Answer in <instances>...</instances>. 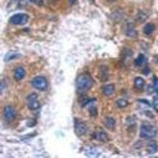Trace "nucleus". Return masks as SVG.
<instances>
[{
	"label": "nucleus",
	"mask_w": 158,
	"mask_h": 158,
	"mask_svg": "<svg viewBox=\"0 0 158 158\" xmlns=\"http://www.w3.org/2000/svg\"><path fill=\"white\" fill-rule=\"evenodd\" d=\"M153 87H154L156 92L158 93V78H157V77H154V82H153Z\"/></svg>",
	"instance_id": "5701e85b"
},
{
	"label": "nucleus",
	"mask_w": 158,
	"mask_h": 158,
	"mask_svg": "<svg viewBox=\"0 0 158 158\" xmlns=\"http://www.w3.org/2000/svg\"><path fill=\"white\" fill-rule=\"evenodd\" d=\"M3 116L6 122H13L16 118V110L11 105H6L3 110Z\"/></svg>",
	"instance_id": "39448f33"
},
{
	"label": "nucleus",
	"mask_w": 158,
	"mask_h": 158,
	"mask_svg": "<svg viewBox=\"0 0 158 158\" xmlns=\"http://www.w3.org/2000/svg\"><path fill=\"white\" fill-rule=\"evenodd\" d=\"M39 2H40V4H43V0H39Z\"/></svg>",
	"instance_id": "c85d7f7f"
},
{
	"label": "nucleus",
	"mask_w": 158,
	"mask_h": 158,
	"mask_svg": "<svg viewBox=\"0 0 158 158\" xmlns=\"http://www.w3.org/2000/svg\"><path fill=\"white\" fill-rule=\"evenodd\" d=\"M20 57V54L17 52H11V54H8L5 56V61H9V60H14V58H19Z\"/></svg>",
	"instance_id": "a211bd4d"
},
{
	"label": "nucleus",
	"mask_w": 158,
	"mask_h": 158,
	"mask_svg": "<svg viewBox=\"0 0 158 158\" xmlns=\"http://www.w3.org/2000/svg\"><path fill=\"white\" fill-rule=\"evenodd\" d=\"M28 106L31 111H36L40 108V101H39V96L36 93H31L28 96Z\"/></svg>",
	"instance_id": "423d86ee"
},
{
	"label": "nucleus",
	"mask_w": 158,
	"mask_h": 158,
	"mask_svg": "<svg viewBox=\"0 0 158 158\" xmlns=\"http://www.w3.org/2000/svg\"><path fill=\"white\" fill-rule=\"evenodd\" d=\"M88 112H90V116H92V117L97 116V107H95V106H93V107H91Z\"/></svg>",
	"instance_id": "412c9836"
},
{
	"label": "nucleus",
	"mask_w": 158,
	"mask_h": 158,
	"mask_svg": "<svg viewBox=\"0 0 158 158\" xmlns=\"http://www.w3.org/2000/svg\"><path fill=\"white\" fill-rule=\"evenodd\" d=\"M152 106H153V108H154L156 111H158V96H156V97L153 98V101H152Z\"/></svg>",
	"instance_id": "aec40b11"
},
{
	"label": "nucleus",
	"mask_w": 158,
	"mask_h": 158,
	"mask_svg": "<svg viewBox=\"0 0 158 158\" xmlns=\"http://www.w3.org/2000/svg\"><path fill=\"white\" fill-rule=\"evenodd\" d=\"M137 17H138V20H140V21H145L147 19V14H145L143 11H140V13H138V15H137Z\"/></svg>",
	"instance_id": "6ab92c4d"
},
{
	"label": "nucleus",
	"mask_w": 158,
	"mask_h": 158,
	"mask_svg": "<svg viewBox=\"0 0 158 158\" xmlns=\"http://www.w3.org/2000/svg\"><path fill=\"white\" fill-rule=\"evenodd\" d=\"M147 151H148V153H156L157 151H158V146H157V143L156 142H149V145L147 146Z\"/></svg>",
	"instance_id": "2eb2a0df"
},
{
	"label": "nucleus",
	"mask_w": 158,
	"mask_h": 158,
	"mask_svg": "<svg viewBox=\"0 0 158 158\" xmlns=\"http://www.w3.org/2000/svg\"><path fill=\"white\" fill-rule=\"evenodd\" d=\"M143 73H145V75H148V73H149V67H148V66H146V67H145Z\"/></svg>",
	"instance_id": "b1692460"
},
{
	"label": "nucleus",
	"mask_w": 158,
	"mask_h": 158,
	"mask_svg": "<svg viewBox=\"0 0 158 158\" xmlns=\"http://www.w3.org/2000/svg\"><path fill=\"white\" fill-rule=\"evenodd\" d=\"M69 2H70L71 4H75V3H76V0H69Z\"/></svg>",
	"instance_id": "bb28decb"
},
{
	"label": "nucleus",
	"mask_w": 158,
	"mask_h": 158,
	"mask_svg": "<svg viewBox=\"0 0 158 158\" xmlns=\"http://www.w3.org/2000/svg\"><path fill=\"white\" fill-rule=\"evenodd\" d=\"M76 86H77L78 92H86L87 90H90V88L93 86L92 77H91L88 73H81L80 76L77 77Z\"/></svg>",
	"instance_id": "f257e3e1"
},
{
	"label": "nucleus",
	"mask_w": 158,
	"mask_h": 158,
	"mask_svg": "<svg viewBox=\"0 0 158 158\" xmlns=\"http://www.w3.org/2000/svg\"><path fill=\"white\" fill-rule=\"evenodd\" d=\"M126 35L127 36H130V37H134V36H137V31H136V29H134V24L133 23H128L127 25H126Z\"/></svg>",
	"instance_id": "9b49d317"
},
{
	"label": "nucleus",
	"mask_w": 158,
	"mask_h": 158,
	"mask_svg": "<svg viewBox=\"0 0 158 158\" xmlns=\"http://www.w3.org/2000/svg\"><path fill=\"white\" fill-rule=\"evenodd\" d=\"M145 61H146V57H145V55H140L137 58H136V61H134V65L136 66H142L143 64H145Z\"/></svg>",
	"instance_id": "f3484780"
},
{
	"label": "nucleus",
	"mask_w": 158,
	"mask_h": 158,
	"mask_svg": "<svg viewBox=\"0 0 158 158\" xmlns=\"http://www.w3.org/2000/svg\"><path fill=\"white\" fill-rule=\"evenodd\" d=\"M140 136L145 140H152L157 136V128L149 123H142L140 128Z\"/></svg>",
	"instance_id": "f03ea898"
},
{
	"label": "nucleus",
	"mask_w": 158,
	"mask_h": 158,
	"mask_svg": "<svg viewBox=\"0 0 158 158\" xmlns=\"http://www.w3.org/2000/svg\"><path fill=\"white\" fill-rule=\"evenodd\" d=\"M115 85L113 84H107L102 87V93L106 96V97H112L115 95Z\"/></svg>",
	"instance_id": "9d476101"
},
{
	"label": "nucleus",
	"mask_w": 158,
	"mask_h": 158,
	"mask_svg": "<svg viewBox=\"0 0 158 158\" xmlns=\"http://www.w3.org/2000/svg\"><path fill=\"white\" fill-rule=\"evenodd\" d=\"M75 131H76V133L78 136H84V134L87 133L88 128H87L85 122H82L80 120H75Z\"/></svg>",
	"instance_id": "0eeeda50"
},
{
	"label": "nucleus",
	"mask_w": 158,
	"mask_h": 158,
	"mask_svg": "<svg viewBox=\"0 0 158 158\" xmlns=\"http://www.w3.org/2000/svg\"><path fill=\"white\" fill-rule=\"evenodd\" d=\"M29 2H31V3H34V4H40V2H39V0H29Z\"/></svg>",
	"instance_id": "a878e982"
},
{
	"label": "nucleus",
	"mask_w": 158,
	"mask_h": 158,
	"mask_svg": "<svg viewBox=\"0 0 158 158\" xmlns=\"http://www.w3.org/2000/svg\"><path fill=\"white\" fill-rule=\"evenodd\" d=\"M146 85V81L143 80L142 77H136L134 78V88L136 90H142Z\"/></svg>",
	"instance_id": "f8f14e48"
},
{
	"label": "nucleus",
	"mask_w": 158,
	"mask_h": 158,
	"mask_svg": "<svg viewBox=\"0 0 158 158\" xmlns=\"http://www.w3.org/2000/svg\"><path fill=\"white\" fill-rule=\"evenodd\" d=\"M25 75H26V71L24 67H21V66L15 67V70H14V80L15 81H21L25 77Z\"/></svg>",
	"instance_id": "1a4fd4ad"
},
{
	"label": "nucleus",
	"mask_w": 158,
	"mask_h": 158,
	"mask_svg": "<svg viewBox=\"0 0 158 158\" xmlns=\"http://www.w3.org/2000/svg\"><path fill=\"white\" fill-rule=\"evenodd\" d=\"M116 105H117V107H120V108H125V107L128 106V101L125 100V98H118V100L116 101Z\"/></svg>",
	"instance_id": "dca6fc26"
},
{
	"label": "nucleus",
	"mask_w": 158,
	"mask_h": 158,
	"mask_svg": "<svg viewBox=\"0 0 158 158\" xmlns=\"http://www.w3.org/2000/svg\"><path fill=\"white\" fill-rule=\"evenodd\" d=\"M154 30H156V25H154V24H152V23L146 24V25H145V28H143V32H145V35H151Z\"/></svg>",
	"instance_id": "4468645a"
},
{
	"label": "nucleus",
	"mask_w": 158,
	"mask_h": 158,
	"mask_svg": "<svg viewBox=\"0 0 158 158\" xmlns=\"http://www.w3.org/2000/svg\"><path fill=\"white\" fill-rule=\"evenodd\" d=\"M31 85L36 90H39V91H45L49 87V82H47V80H46L44 76H36V77H34L32 81H31Z\"/></svg>",
	"instance_id": "7ed1b4c3"
},
{
	"label": "nucleus",
	"mask_w": 158,
	"mask_h": 158,
	"mask_svg": "<svg viewBox=\"0 0 158 158\" xmlns=\"http://www.w3.org/2000/svg\"><path fill=\"white\" fill-rule=\"evenodd\" d=\"M110 3H115V2H117V0H108Z\"/></svg>",
	"instance_id": "cd10ccee"
},
{
	"label": "nucleus",
	"mask_w": 158,
	"mask_h": 158,
	"mask_svg": "<svg viewBox=\"0 0 158 158\" xmlns=\"http://www.w3.org/2000/svg\"><path fill=\"white\" fill-rule=\"evenodd\" d=\"M5 88H6V85H5V82H4L3 80H0V95H2V93L5 91Z\"/></svg>",
	"instance_id": "4be33fe9"
},
{
	"label": "nucleus",
	"mask_w": 158,
	"mask_h": 158,
	"mask_svg": "<svg viewBox=\"0 0 158 158\" xmlns=\"http://www.w3.org/2000/svg\"><path fill=\"white\" fill-rule=\"evenodd\" d=\"M93 137L96 138L97 141L103 142V143H106V142H108V141H110V137H108V134H107L105 131H102V130H98V131H96V132H95V134H93Z\"/></svg>",
	"instance_id": "6e6552de"
},
{
	"label": "nucleus",
	"mask_w": 158,
	"mask_h": 158,
	"mask_svg": "<svg viewBox=\"0 0 158 158\" xmlns=\"http://www.w3.org/2000/svg\"><path fill=\"white\" fill-rule=\"evenodd\" d=\"M138 102H140V103H145V105H148V106H149V102H147L146 100H138Z\"/></svg>",
	"instance_id": "393cba45"
},
{
	"label": "nucleus",
	"mask_w": 158,
	"mask_h": 158,
	"mask_svg": "<svg viewBox=\"0 0 158 158\" xmlns=\"http://www.w3.org/2000/svg\"><path fill=\"white\" fill-rule=\"evenodd\" d=\"M105 126L108 128V130H115L116 127V121L113 117H106L105 118Z\"/></svg>",
	"instance_id": "ddd939ff"
},
{
	"label": "nucleus",
	"mask_w": 158,
	"mask_h": 158,
	"mask_svg": "<svg viewBox=\"0 0 158 158\" xmlns=\"http://www.w3.org/2000/svg\"><path fill=\"white\" fill-rule=\"evenodd\" d=\"M30 20V16L28 14H24V13H20V14H15L10 17V24L13 25H25L28 21Z\"/></svg>",
	"instance_id": "20e7f679"
}]
</instances>
